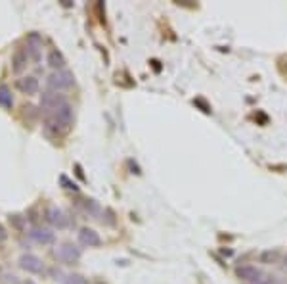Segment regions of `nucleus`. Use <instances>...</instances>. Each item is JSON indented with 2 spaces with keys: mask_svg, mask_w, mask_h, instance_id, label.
Segmentation results:
<instances>
[{
  "mask_svg": "<svg viewBox=\"0 0 287 284\" xmlns=\"http://www.w3.org/2000/svg\"><path fill=\"white\" fill-rule=\"evenodd\" d=\"M73 83H75V77H73V73L67 71V69L54 71V73H50L48 79H46L48 88L54 90V92H60V90H66V88L73 87Z\"/></svg>",
  "mask_w": 287,
  "mask_h": 284,
  "instance_id": "f257e3e1",
  "label": "nucleus"
},
{
  "mask_svg": "<svg viewBox=\"0 0 287 284\" xmlns=\"http://www.w3.org/2000/svg\"><path fill=\"white\" fill-rule=\"evenodd\" d=\"M54 256L60 259L62 263H67V265H71V263H77L81 259V248H77L75 244H71V242H64V244H60L56 250H54Z\"/></svg>",
  "mask_w": 287,
  "mask_h": 284,
  "instance_id": "f03ea898",
  "label": "nucleus"
},
{
  "mask_svg": "<svg viewBox=\"0 0 287 284\" xmlns=\"http://www.w3.org/2000/svg\"><path fill=\"white\" fill-rule=\"evenodd\" d=\"M20 267H22L23 271L31 273V275H41L44 271V263L35 254H23L22 258H20Z\"/></svg>",
  "mask_w": 287,
  "mask_h": 284,
  "instance_id": "7ed1b4c3",
  "label": "nucleus"
},
{
  "mask_svg": "<svg viewBox=\"0 0 287 284\" xmlns=\"http://www.w3.org/2000/svg\"><path fill=\"white\" fill-rule=\"evenodd\" d=\"M64 102H67L66 96L60 94V92H54V90H46L41 94V108L46 111H56Z\"/></svg>",
  "mask_w": 287,
  "mask_h": 284,
  "instance_id": "20e7f679",
  "label": "nucleus"
},
{
  "mask_svg": "<svg viewBox=\"0 0 287 284\" xmlns=\"http://www.w3.org/2000/svg\"><path fill=\"white\" fill-rule=\"evenodd\" d=\"M236 275L245 281V283L249 284H255L261 277H263V271L259 269V267H255V265H240L238 269H236Z\"/></svg>",
  "mask_w": 287,
  "mask_h": 284,
  "instance_id": "39448f33",
  "label": "nucleus"
},
{
  "mask_svg": "<svg viewBox=\"0 0 287 284\" xmlns=\"http://www.w3.org/2000/svg\"><path fill=\"white\" fill-rule=\"evenodd\" d=\"M46 221H48L52 227L60 229V231L69 227V219H67V215L62 209H58V207H48V209H46Z\"/></svg>",
  "mask_w": 287,
  "mask_h": 284,
  "instance_id": "423d86ee",
  "label": "nucleus"
},
{
  "mask_svg": "<svg viewBox=\"0 0 287 284\" xmlns=\"http://www.w3.org/2000/svg\"><path fill=\"white\" fill-rule=\"evenodd\" d=\"M29 234H31V238L37 244H43V246H48V244L56 242V234L50 229H44V227H33Z\"/></svg>",
  "mask_w": 287,
  "mask_h": 284,
  "instance_id": "0eeeda50",
  "label": "nucleus"
},
{
  "mask_svg": "<svg viewBox=\"0 0 287 284\" xmlns=\"http://www.w3.org/2000/svg\"><path fill=\"white\" fill-rule=\"evenodd\" d=\"M79 242H81L85 248H98V246L102 244V238H100V234H98L94 229L85 227V229L79 231Z\"/></svg>",
  "mask_w": 287,
  "mask_h": 284,
  "instance_id": "6e6552de",
  "label": "nucleus"
},
{
  "mask_svg": "<svg viewBox=\"0 0 287 284\" xmlns=\"http://www.w3.org/2000/svg\"><path fill=\"white\" fill-rule=\"evenodd\" d=\"M16 87L22 90L23 94H27V96H33V94H37L39 92V79L35 77V75H27V77H22V79H18L16 81Z\"/></svg>",
  "mask_w": 287,
  "mask_h": 284,
  "instance_id": "1a4fd4ad",
  "label": "nucleus"
},
{
  "mask_svg": "<svg viewBox=\"0 0 287 284\" xmlns=\"http://www.w3.org/2000/svg\"><path fill=\"white\" fill-rule=\"evenodd\" d=\"M54 117L60 121V125H62L64 129H69L71 123H73V108H71V104H69V102H64L60 108L54 111Z\"/></svg>",
  "mask_w": 287,
  "mask_h": 284,
  "instance_id": "9d476101",
  "label": "nucleus"
},
{
  "mask_svg": "<svg viewBox=\"0 0 287 284\" xmlns=\"http://www.w3.org/2000/svg\"><path fill=\"white\" fill-rule=\"evenodd\" d=\"M46 64L52 69H56V71H62L66 67V58H64V54L58 48H52L48 52V56H46Z\"/></svg>",
  "mask_w": 287,
  "mask_h": 284,
  "instance_id": "9b49d317",
  "label": "nucleus"
},
{
  "mask_svg": "<svg viewBox=\"0 0 287 284\" xmlns=\"http://www.w3.org/2000/svg\"><path fill=\"white\" fill-rule=\"evenodd\" d=\"M27 62H29V56L25 50H18L14 56H12V69L16 73H22L23 69L27 67Z\"/></svg>",
  "mask_w": 287,
  "mask_h": 284,
  "instance_id": "f8f14e48",
  "label": "nucleus"
},
{
  "mask_svg": "<svg viewBox=\"0 0 287 284\" xmlns=\"http://www.w3.org/2000/svg\"><path fill=\"white\" fill-rule=\"evenodd\" d=\"M0 106L4 109L14 108V96H12V88L8 85H0Z\"/></svg>",
  "mask_w": 287,
  "mask_h": 284,
  "instance_id": "ddd939ff",
  "label": "nucleus"
},
{
  "mask_svg": "<svg viewBox=\"0 0 287 284\" xmlns=\"http://www.w3.org/2000/svg\"><path fill=\"white\" fill-rule=\"evenodd\" d=\"M44 129L48 134H56V136L62 134L64 131H67V129H64V127L60 125V121H58L54 115H48V117L44 119Z\"/></svg>",
  "mask_w": 287,
  "mask_h": 284,
  "instance_id": "4468645a",
  "label": "nucleus"
},
{
  "mask_svg": "<svg viewBox=\"0 0 287 284\" xmlns=\"http://www.w3.org/2000/svg\"><path fill=\"white\" fill-rule=\"evenodd\" d=\"M25 52H27V56H29L33 62H41V56H43V52H41V46H39V44H29V43H27Z\"/></svg>",
  "mask_w": 287,
  "mask_h": 284,
  "instance_id": "2eb2a0df",
  "label": "nucleus"
},
{
  "mask_svg": "<svg viewBox=\"0 0 287 284\" xmlns=\"http://www.w3.org/2000/svg\"><path fill=\"white\" fill-rule=\"evenodd\" d=\"M64 283L66 284H87V279L81 277V275H67L66 279H64Z\"/></svg>",
  "mask_w": 287,
  "mask_h": 284,
  "instance_id": "dca6fc26",
  "label": "nucleus"
},
{
  "mask_svg": "<svg viewBox=\"0 0 287 284\" xmlns=\"http://www.w3.org/2000/svg\"><path fill=\"white\" fill-rule=\"evenodd\" d=\"M85 209L92 213V215H96V213H100V206L94 202V200H85Z\"/></svg>",
  "mask_w": 287,
  "mask_h": 284,
  "instance_id": "f3484780",
  "label": "nucleus"
},
{
  "mask_svg": "<svg viewBox=\"0 0 287 284\" xmlns=\"http://www.w3.org/2000/svg\"><path fill=\"white\" fill-rule=\"evenodd\" d=\"M10 223L16 227V229H20V231H23V225H25V219L20 217V215H12L10 217Z\"/></svg>",
  "mask_w": 287,
  "mask_h": 284,
  "instance_id": "a211bd4d",
  "label": "nucleus"
},
{
  "mask_svg": "<svg viewBox=\"0 0 287 284\" xmlns=\"http://www.w3.org/2000/svg\"><path fill=\"white\" fill-rule=\"evenodd\" d=\"M60 181H62V184H66L64 188H67V190H73V192H77V184H75V182H71V181H69L66 175L60 177Z\"/></svg>",
  "mask_w": 287,
  "mask_h": 284,
  "instance_id": "6ab92c4d",
  "label": "nucleus"
},
{
  "mask_svg": "<svg viewBox=\"0 0 287 284\" xmlns=\"http://www.w3.org/2000/svg\"><path fill=\"white\" fill-rule=\"evenodd\" d=\"M255 284H274V277H270V275H263L259 281Z\"/></svg>",
  "mask_w": 287,
  "mask_h": 284,
  "instance_id": "aec40b11",
  "label": "nucleus"
},
{
  "mask_svg": "<svg viewBox=\"0 0 287 284\" xmlns=\"http://www.w3.org/2000/svg\"><path fill=\"white\" fill-rule=\"evenodd\" d=\"M6 238H8V232H6V229L0 225V244H2V242H6Z\"/></svg>",
  "mask_w": 287,
  "mask_h": 284,
  "instance_id": "412c9836",
  "label": "nucleus"
},
{
  "mask_svg": "<svg viewBox=\"0 0 287 284\" xmlns=\"http://www.w3.org/2000/svg\"><path fill=\"white\" fill-rule=\"evenodd\" d=\"M23 284H37V283H35V281H25Z\"/></svg>",
  "mask_w": 287,
  "mask_h": 284,
  "instance_id": "4be33fe9",
  "label": "nucleus"
},
{
  "mask_svg": "<svg viewBox=\"0 0 287 284\" xmlns=\"http://www.w3.org/2000/svg\"><path fill=\"white\" fill-rule=\"evenodd\" d=\"M274 284H286V283H282V281H280V283H276V281H274Z\"/></svg>",
  "mask_w": 287,
  "mask_h": 284,
  "instance_id": "5701e85b",
  "label": "nucleus"
},
{
  "mask_svg": "<svg viewBox=\"0 0 287 284\" xmlns=\"http://www.w3.org/2000/svg\"><path fill=\"white\" fill-rule=\"evenodd\" d=\"M286 265H287V256H286Z\"/></svg>",
  "mask_w": 287,
  "mask_h": 284,
  "instance_id": "b1692460",
  "label": "nucleus"
}]
</instances>
